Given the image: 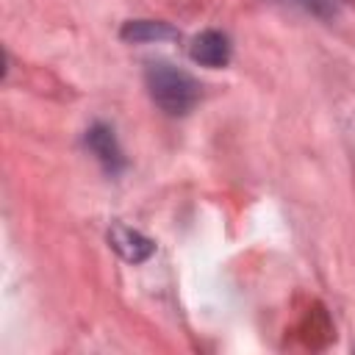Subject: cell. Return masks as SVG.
<instances>
[{
	"label": "cell",
	"instance_id": "cell-1",
	"mask_svg": "<svg viewBox=\"0 0 355 355\" xmlns=\"http://www.w3.org/2000/svg\"><path fill=\"white\" fill-rule=\"evenodd\" d=\"M144 80H147L153 103L158 108H164L166 114H189L200 100V83L189 72H183L166 61L150 64Z\"/></svg>",
	"mask_w": 355,
	"mask_h": 355
},
{
	"label": "cell",
	"instance_id": "cell-4",
	"mask_svg": "<svg viewBox=\"0 0 355 355\" xmlns=\"http://www.w3.org/2000/svg\"><path fill=\"white\" fill-rule=\"evenodd\" d=\"M108 241H111V247H114L125 261H133V263L144 261V258L153 252V241H150L147 236H141V233H136V230H130V227H122V225H116V227L111 230Z\"/></svg>",
	"mask_w": 355,
	"mask_h": 355
},
{
	"label": "cell",
	"instance_id": "cell-3",
	"mask_svg": "<svg viewBox=\"0 0 355 355\" xmlns=\"http://www.w3.org/2000/svg\"><path fill=\"white\" fill-rule=\"evenodd\" d=\"M86 144L92 147V153L103 161V166H105L108 172H119V169H122L125 161H122V153H119V144H116L111 128L94 125V128L89 130V136H86Z\"/></svg>",
	"mask_w": 355,
	"mask_h": 355
},
{
	"label": "cell",
	"instance_id": "cell-5",
	"mask_svg": "<svg viewBox=\"0 0 355 355\" xmlns=\"http://www.w3.org/2000/svg\"><path fill=\"white\" fill-rule=\"evenodd\" d=\"M175 31L166 25V22H153V19H136V22H128L122 28V39L128 42H150V39H166L172 36Z\"/></svg>",
	"mask_w": 355,
	"mask_h": 355
},
{
	"label": "cell",
	"instance_id": "cell-2",
	"mask_svg": "<svg viewBox=\"0 0 355 355\" xmlns=\"http://www.w3.org/2000/svg\"><path fill=\"white\" fill-rule=\"evenodd\" d=\"M189 53H191V58L197 64L216 69V67H225L230 61V42L219 31H202L200 36H194Z\"/></svg>",
	"mask_w": 355,
	"mask_h": 355
}]
</instances>
